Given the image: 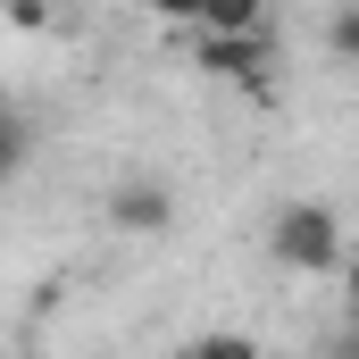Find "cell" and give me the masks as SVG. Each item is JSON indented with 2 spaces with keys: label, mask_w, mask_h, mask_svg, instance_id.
Instances as JSON below:
<instances>
[{
  "label": "cell",
  "mask_w": 359,
  "mask_h": 359,
  "mask_svg": "<svg viewBox=\"0 0 359 359\" xmlns=\"http://www.w3.org/2000/svg\"><path fill=\"white\" fill-rule=\"evenodd\" d=\"M109 217H117L126 234H168V226H176V201H168L159 184H117Z\"/></svg>",
  "instance_id": "cell-3"
},
{
  "label": "cell",
  "mask_w": 359,
  "mask_h": 359,
  "mask_svg": "<svg viewBox=\"0 0 359 359\" xmlns=\"http://www.w3.org/2000/svg\"><path fill=\"white\" fill-rule=\"evenodd\" d=\"M17 168H25V126H17V117L0 109V184L17 176Z\"/></svg>",
  "instance_id": "cell-5"
},
{
  "label": "cell",
  "mask_w": 359,
  "mask_h": 359,
  "mask_svg": "<svg viewBox=\"0 0 359 359\" xmlns=\"http://www.w3.org/2000/svg\"><path fill=\"white\" fill-rule=\"evenodd\" d=\"M151 8H159L168 25H201V17H209V0H151Z\"/></svg>",
  "instance_id": "cell-6"
},
{
  "label": "cell",
  "mask_w": 359,
  "mask_h": 359,
  "mask_svg": "<svg viewBox=\"0 0 359 359\" xmlns=\"http://www.w3.org/2000/svg\"><path fill=\"white\" fill-rule=\"evenodd\" d=\"M343 292L359 301V243H343Z\"/></svg>",
  "instance_id": "cell-8"
},
{
  "label": "cell",
  "mask_w": 359,
  "mask_h": 359,
  "mask_svg": "<svg viewBox=\"0 0 359 359\" xmlns=\"http://www.w3.org/2000/svg\"><path fill=\"white\" fill-rule=\"evenodd\" d=\"M192 34H268V0H209Z\"/></svg>",
  "instance_id": "cell-4"
},
{
  "label": "cell",
  "mask_w": 359,
  "mask_h": 359,
  "mask_svg": "<svg viewBox=\"0 0 359 359\" xmlns=\"http://www.w3.org/2000/svg\"><path fill=\"white\" fill-rule=\"evenodd\" d=\"M268 243H276V259L301 268V276H334V268H343V226H334V209H318V201L276 209Z\"/></svg>",
  "instance_id": "cell-1"
},
{
  "label": "cell",
  "mask_w": 359,
  "mask_h": 359,
  "mask_svg": "<svg viewBox=\"0 0 359 359\" xmlns=\"http://www.w3.org/2000/svg\"><path fill=\"white\" fill-rule=\"evenodd\" d=\"M201 67L226 76V84H243V100H268L276 42H268V34H201Z\"/></svg>",
  "instance_id": "cell-2"
},
{
  "label": "cell",
  "mask_w": 359,
  "mask_h": 359,
  "mask_svg": "<svg viewBox=\"0 0 359 359\" xmlns=\"http://www.w3.org/2000/svg\"><path fill=\"white\" fill-rule=\"evenodd\" d=\"M334 50H343V59H359V8H351V17H334Z\"/></svg>",
  "instance_id": "cell-7"
}]
</instances>
